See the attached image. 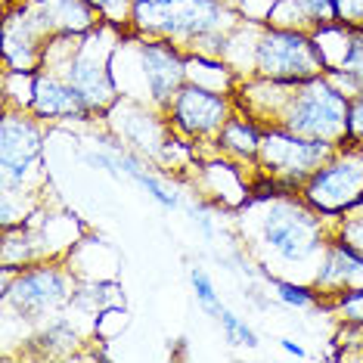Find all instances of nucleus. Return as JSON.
I'll use <instances>...</instances> for the list:
<instances>
[{"label": "nucleus", "instance_id": "1a4fd4ad", "mask_svg": "<svg viewBox=\"0 0 363 363\" xmlns=\"http://www.w3.org/2000/svg\"><path fill=\"white\" fill-rule=\"evenodd\" d=\"M301 196L317 211L329 218H342L348 208L363 202V143L345 140L335 152L311 174L301 186Z\"/></svg>", "mask_w": 363, "mask_h": 363}, {"label": "nucleus", "instance_id": "39448f33", "mask_svg": "<svg viewBox=\"0 0 363 363\" xmlns=\"http://www.w3.org/2000/svg\"><path fill=\"white\" fill-rule=\"evenodd\" d=\"M44 125L31 109L4 106L0 121V184L4 202L19 199L28 211L38 208V193L47 184L44 174Z\"/></svg>", "mask_w": 363, "mask_h": 363}, {"label": "nucleus", "instance_id": "f257e3e1", "mask_svg": "<svg viewBox=\"0 0 363 363\" xmlns=\"http://www.w3.org/2000/svg\"><path fill=\"white\" fill-rule=\"evenodd\" d=\"M236 227L258 274L286 279H313L338 218L317 211L301 189L279 186L270 177H255L249 202L233 211Z\"/></svg>", "mask_w": 363, "mask_h": 363}, {"label": "nucleus", "instance_id": "5701e85b", "mask_svg": "<svg viewBox=\"0 0 363 363\" xmlns=\"http://www.w3.org/2000/svg\"><path fill=\"white\" fill-rule=\"evenodd\" d=\"M335 236L345 239L348 245H354L357 252H363V202H357L354 208H348L342 218H338Z\"/></svg>", "mask_w": 363, "mask_h": 363}, {"label": "nucleus", "instance_id": "cd10ccee", "mask_svg": "<svg viewBox=\"0 0 363 363\" xmlns=\"http://www.w3.org/2000/svg\"><path fill=\"white\" fill-rule=\"evenodd\" d=\"M279 345H283L289 354H295V357H304V348H301V345H295L292 338H279Z\"/></svg>", "mask_w": 363, "mask_h": 363}, {"label": "nucleus", "instance_id": "4468645a", "mask_svg": "<svg viewBox=\"0 0 363 363\" xmlns=\"http://www.w3.org/2000/svg\"><path fill=\"white\" fill-rule=\"evenodd\" d=\"M311 283L323 301L333 298L338 292H348V289L363 286V252H357L354 245L345 242V239L333 236Z\"/></svg>", "mask_w": 363, "mask_h": 363}, {"label": "nucleus", "instance_id": "7ed1b4c3", "mask_svg": "<svg viewBox=\"0 0 363 363\" xmlns=\"http://www.w3.org/2000/svg\"><path fill=\"white\" fill-rule=\"evenodd\" d=\"M227 0H137L134 31L168 38L193 56L224 60L227 40L239 26Z\"/></svg>", "mask_w": 363, "mask_h": 363}, {"label": "nucleus", "instance_id": "f03ea898", "mask_svg": "<svg viewBox=\"0 0 363 363\" xmlns=\"http://www.w3.org/2000/svg\"><path fill=\"white\" fill-rule=\"evenodd\" d=\"M112 75L121 96L168 112L180 87L189 81V53L168 38L128 31L112 53Z\"/></svg>", "mask_w": 363, "mask_h": 363}, {"label": "nucleus", "instance_id": "20e7f679", "mask_svg": "<svg viewBox=\"0 0 363 363\" xmlns=\"http://www.w3.org/2000/svg\"><path fill=\"white\" fill-rule=\"evenodd\" d=\"M125 31L109 26H96L84 35H56L44 50L40 69L65 78L72 87L81 90V96L90 103L96 118L118 103V84L112 75V53Z\"/></svg>", "mask_w": 363, "mask_h": 363}, {"label": "nucleus", "instance_id": "6ab92c4d", "mask_svg": "<svg viewBox=\"0 0 363 363\" xmlns=\"http://www.w3.org/2000/svg\"><path fill=\"white\" fill-rule=\"evenodd\" d=\"M87 6L96 13L103 26L115 31H134V16H137V0H87Z\"/></svg>", "mask_w": 363, "mask_h": 363}, {"label": "nucleus", "instance_id": "423d86ee", "mask_svg": "<svg viewBox=\"0 0 363 363\" xmlns=\"http://www.w3.org/2000/svg\"><path fill=\"white\" fill-rule=\"evenodd\" d=\"M326 72H329L326 60H323V53H320L311 31L252 22L249 65H245L242 78L301 84V81L326 75Z\"/></svg>", "mask_w": 363, "mask_h": 363}, {"label": "nucleus", "instance_id": "a878e982", "mask_svg": "<svg viewBox=\"0 0 363 363\" xmlns=\"http://www.w3.org/2000/svg\"><path fill=\"white\" fill-rule=\"evenodd\" d=\"M335 4V22L351 31L363 28V0H333Z\"/></svg>", "mask_w": 363, "mask_h": 363}, {"label": "nucleus", "instance_id": "412c9836", "mask_svg": "<svg viewBox=\"0 0 363 363\" xmlns=\"http://www.w3.org/2000/svg\"><path fill=\"white\" fill-rule=\"evenodd\" d=\"M189 283H193V292H196L199 308L218 320V313L224 311V301H220V292L214 289V279L208 277V270L199 267V264H193V267H189Z\"/></svg>", "mask_w": 363, "mask_h": 363}, {"label": "nucleus", "instance_id": "4be33fe9", "mask_svg": "<svg viewBox=\"0 0 363 363\" xmlns=\"http://www.w3.org/2000/svg\"><path fill=\"white\" fill-rule=\"evenodd\" d=\"M218 323H220V329H224V338L230 345H239V348H258V333L245 323L239 313H233L224 304V311L218 313Z\"/></svg>", "mask_w": 363, "mask_h": 363}, {"label": "nucleus", "instance_id": "a211bd4d", "mask_svg": "<svg viewBox=\"0 0 363 363\" xmlns=\"http://www.w3.org/2000/svg\"><path fill=\"white\" fill-rule=\"evenodd\" d=\"M264 283H267V289H274V298L279 304H289V308H298V311L323 308V298H320V292L313 289V283L286 279V277H267Z\"/></svg>", "mask_w": 363, "mask_h": 363}, {"label": "nucleus", "instance_id": "b1692460", "mask_svg": "<svg viewBox=\"0 0 363 363\" xmlns=\"http://www.w3.org/2000/svg\"><path fill=\"white\" fill-rule=\"evenodd\" d=\"M338 69H342L345 75H351L363 90V28L351 31V47H348V53H345V60Z\"/></svg>", "mask_w": 363, "mask_h": 363}, {"label": "nucleus", "instance_id": "f8f14e48", "mask_svg": "<svg viewBox=\"0 0 363 363\" xmlns=\"http://www.w3.org/2000/svg\"><path fill=\"white\" fill-rule=\"evenodd\" d=\"M255 177H258V171L245 174V164H236L224 155H205L189 174L199 199L214 205L220 214H233L249 202Z\"/></svg>", "mask_w": 363, "mask_h": 363}, {"label": "nucleus", "instance_id": "aec40b11", "mask_svg": "<svg viewBox=\"0 0 363 363\" xmlns=\"http://www.w3.org/2000/svg\"><path fill=\"white\" fill-rule=\"evenodd\" d=\"M323 311L333 313L338 323L363 326V286L348 289V292H338V295H333V298H326Z\"/></svg>", "mask_w": 363, "mask_h": 363}, {"label": "nucleus", "instance_id": "6e6552de", "mask_svg": "<svg viewBox=\"0 0 363 363\" xmlns=\"http://www.w3.org/2000/svg\"><path fill=\"white\" fill-rule=\"evenodd\" d=\"M348 106L351 96H345L326 75H317L289 87L270 128H283L289 134L342 146L348 140Z\"/></svg>", "mask_w": 363, "mask_h": 363}, {"label": "nucleus", "instance_id": "393cba45", "mask_svg": "<svg viewBox=\"0 0 363 363\" xmlns=\"http://www.w3.org/2000/svg\"><path fill=\"white\" fill-rule=\"evenodd\" d=\"M189 214H193V227L202 233V239H211L218 236V227H214V218H218V208L208 205L205 199H196V205H189Z\"/></svg>", "mask_w": 363, "mask_h": 363}, {"label": "nucleus", "instance_id": "2eb2a0df", "mask_svg": "<svg viewBox=\"0 0 363 363\" xmlns=\"http://www.w3.org/2000/svg\"><path fill=\"white\" fill-rule=\"evenodd\" d=\"M261 140H264V128L252 115H245L236 106V112L230 115V121L220 128V134L211 143V155H224V159L245 164V168L258 171V152H261Z\"/></svg>", "mask_w": 363, "mask_h": 363}, {"label": "nucleus", "instance_id": "0eeeda50", "mask_svg": "<svg viewBox=\"0 0 363 363\" xmlns=\"http://www.w3.org/2000/svg\"><path fill=\"white\" fill-rule=\"evenodd\" d=\"M78 295V274L60 258L38 261L16 274H4V308L28 326L69 311Z\"/></svg>", "mask_w": 363, "mask_h": 363}, {"label": "nucleus", "instance_id": "c85d7f7f", "mask_svg": "<svg viewBox=\"0 0 363 363\" xmlns=\"http://www.w3.org/2000/svg\"><path fill=\"white\" fill-rule=\"evenodd\" d=\"M6 4H19V0H4V6H6Z\"/></svg>", "mask_w": 363, "mask_h": 363}, {"label": "nucleus", "instance_id": "9d476101", "mask_svg": "<svg viewBox=\"0 0 363 363\" xmlns=\"http://www.w3.org/2000/svg\"><path fill=\"white\" fill-rule=\"evenodd\" d=\"M335 152L333 143L308 140L289 134L283 128H264L261 152H258V174L277 180L279 186L301 189L311 180L313 171Z\"/></svg>", "mask_w": 363, "mask_h": 363}, {"label": "nucleus", "instance_id": "ddd939ff", "mask_svg": "<svg viewBox=\"0 0 363 363\" xmlns=\"http://www.w3.org/2000/svg\"><path fill=\"white\" fill-rule=\"evenodd\" d=\"M31 112L47 125L56 121H94L96 115L90 103L81 96L78 87H72L65 78L53 75V72L38 69L35 75V96H31Z\"/></svg>", "mask_w": 363, "mask_h": 363}, {"label": "nucleus", "instance_id": "dca6fc26", "mask_svg": "<svg viewBox=\"0 0 363 363\" xmlns=\"http://www.w3.org/2000/svg\"><path fill=\"white\" fill-rule=\"evenodd\" d=\"M267 26L298 28L313 35L317 28L335 26V4L333 0H277Z\"/></svg>", "mask_w": 363, "mask_h": 363}, {"label": "nucleus", "instance_id": "f3484780", "mask_svg": "<svg viewBox=\"0 0 363 363\" xmlns=\"http://www.w3.org/2000/svg\"><path fill=\"white\" fill-rule=\"evenodd\" d=\"M28 342L44 348L47 357H60V354H75L78 345H84V338L78 333V323L62 311V313H56V317L44 320V323H38L35 335H31Z\"/></svg>", "mask_w": 363, "mask_h": 363}, {"label": "nucleus", "instance_id": "9b49d317", "mask_svg": "<svg viewBox=\"0 0 363 363\" xmlns=\"http://www.w3.org/2000/svg\"><path fill=\"white\" fill-rule=\"evenodd\" d=\"M233 112H236L233 94H224V90H211V87L196 84V81H186L164 115H168L174 134L193 140V143L202 150V155H211L214 137L220 134V128L227 125Z\"/></svg>", "mask_w": 363, "mask_h": 363}, {"label": "nucleus", "instance_id": "bb28decb", "mask_svg": "<svg viewBox=\"0 0 363 363\" xmlns=\"http://www.w3.org/2000/svg\"><path fill=\"white\" fill-rule=\"evenodd\" d=\"M348 140H360L363 143V90L357 96H351L348 106Z\"/></svg>", "mask_w": 363, "mask_h": 363}]
</instances>
